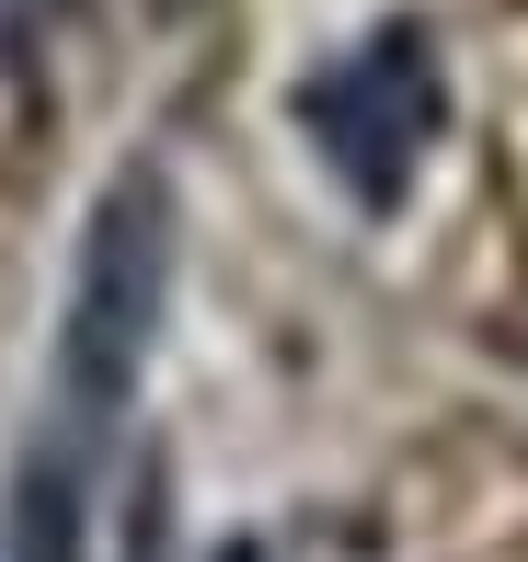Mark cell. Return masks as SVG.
<instances>
[{"label": "cell", "mask_w": 528, "mask_h": 562, "mask_svg": "<svg viewBox=\"0 0 528 562\" xmlns=\"http://www.w3.org/2000/svg\"><path fill=\"white\" fill-rule=\"evenodd\" d=\"M172 184L161 161H127L104 195L81 207V252H69V299H58V356H46V437L115 448L149 356H161V311H172Z\"/></svg>", "instance_id": "6da1fadb"}, {"label": "cell", "mask_w": 528, "mask_h": 562, "mask_svg": "<svg viewBox=\"0 0 528 562\" xmlns=\"http://www.w3.org/2000/svg\"><path fill=\"white\" fill-rule=\"evenodd\" d=\"M288 126L311 138V161L357 195L368 218H391L414 195L425 149L448 138V69L425 23H368L357 46H334L322 69H299Z\"/></svg>", "instance_id": "7a4b0ae2"}, {"label": "cell", "mask_w": 528, "mask_h": 562, "mask_svg": "<svg viewBox=\"0 0 528 562\" xmlns=\"http://www.w3.org/2000/svg\"><path fill=\"white\" fill-rule=\"evenodd\" d=\"M92 494H104V448L35 425L0 505V562H92Z\"/></svg>", "instance_id": "3957f363"}, {"label": "cell", "mask_w": 528, "mask_h": 562, "mask_svg": "<svg viewBox=\"0 0 528 562\" xmlns=\"http://www.w3.org/2000/svg\"><path fill=\"white\" fill-rule=\"evenodd\" d=\"M58 23V0H0V69H23V46Z\"/></svg>", "instance_id": "277c9868"}, {"label": "cell", "mask_w": 528, "mask_h": 562, "mask_svg": "<svg viewBox=\"0 0 528 562\" xmlns=\"http://www.w3.org/2000/svg\"><path fill=\"white\" fill-rule=\"evenodd\" d=\"M207 562H276V551H265V540H218Z\"/></svg>", "instance_id": "5b68a950"}]
</instances>
